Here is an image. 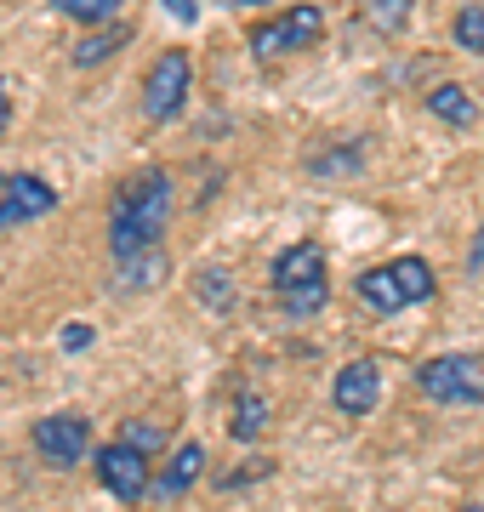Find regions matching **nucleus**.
Masks as SVG:
<instances>
[{"label": "nucleus", "mask_w": 484, "mask_h": 512, "mask_svg": "<svg viewBox=\"0 0 484 512\" xmlns=\"http://www.w3.org/2000/svg\"><path fill=\"white\" fill-rule=\"evenodd\" d=\"M171 171L149 165L120 183L109 205V251H114V268L126 262H143V256H160V239H166V222H171Z\"/></svg>", "instance_id": "nucleus-1"}, {"label": "nucleus", "mask_w": 484, "mask_h": 512, "mask_svg": "<svg viewBox=\"0 0 484 512\" xmlns=\"http://www.w3.org/2000/svg\"><path fill=\"white\" fill-rule=\"evenodd\" d=\"M268 285H274V302H280L291 319H314L331 302V268H325V251L319 245H285L268 268Z\"/></svg>", "instance_id": "nucleus-2"}, {"label": "nucleus", "mask_w": 484, "mask_h": 512, "mask_svg": "<svg viewBox=\"0 0 484 512\" xmlns=\"http://www.w3.org/2000/svg\"><path fill=\"white\" fill-rule=\"evenodd\" d=\"M439 291V279L422 256H393L382 268H365L354 279V296L365 302L371 313H405V308H422L428 296Z\"/></svg>", "instance_id": "nucleus-3"}, {"label": "nucleus", "mask_w": 484, "mask_h": 512, "mask_svg": "<svg viewBox=\"0 0 484 512\" xmlns=\"http://www.w3.org/2000/svg\"><path fill=\"white\" fill-rule=\"evenodd\" d=\"M416 387H422V399L445 404V410H473V404H484V365L473 353H439L416 370Z\"/></svg>", "instance_id": "nucleus-4"}, {"label": "nucleus", "mask_w": 484, "mask_h": 512, "mask_svg": "<svg viewBox=\"0 0 484 512\" xmlns=\"http://www.w3.org/2000/svg\"><path fill=\"white\" fill-rule=\"evenodd\" d=\"M319 35H325V12H319V6H291V12H280V18H262L257 29L245 35V46H251L257 63H274V57H291V52L319 46Z\"/></svg>", "instance_id": "nucleus-5"}, {"label": "nucleus", "mask_w": 484, "mask_h": 512, "mask_svg": "<svg viewBox=\"0 0 484 512\" xmlns=\"http://www.w3.org/2000/svg\"><path fill=\"white\" fill-rule=\"evenodd\" d=\"M92 467H97V484H103L120 507H137V501L154 490L149 456H143L137 444H126V439H114V444H103V450H92Z\"/></svg>", "instance_id": "nucleus-6"}, {"label": "nucleus", "mask_w": 484, "mask_h": 512, "mask_svg": "<svg viewBox=\"0 0 484 512\" xmlns=\"http://www.w3.org/2000/svg\"><path fill=\"white\" fill-rule=\"evenodd\" d=\"M188 86H194V57L188 52H160L154 69H149V80H143V114H149L154 126L177 120L183 103H188Z\"/></svg>", "instance_id": "nucleus-7"}, {"label": "nucleus", "mask_w": 484, "mask_h": 512, "mask_svg": "<svg viewBox=\"0 0 484 512\" xmlns=\"http://www.w3.org/2000/svg\"><path fill=\"white\" fill-rule=\"evenodd\" d=\"M57 211V188L35 171H0V234Z\"/></svg>", "instance_id": "nucleus-8"}, {"label": "nucleus", "mask_w": 484, "mask_h": 512, "mask_svg": "<svg viewBox=\"0 0 484 512\" xmlns=\"http://www.w3.org/2000/svg\"><path fill=\"white\" fill-rule=\"evenodd\" d=\"M35 450L52 467H80V456H92V421L86 416H40L35 421Z\"/></svg>", "instance_id": "nucleus-9"}, {"label": "nucleus", "mask_w": 484, "mask_h": 512, "mask_svg": "<svg viewBox=\"0 0 484 512\" xmlns=\"http://www.w3.org/2000/svg\"><path fill=\"white\" fill-rule=\"evenodd\" d=\"M331 399L342 416H371L376 404H382V370H376V359H348V365L336 370L331 382Z\"/></svg>", "instance_id": "nucleus-10"}, {"label": "nucleus", "mask_w": 484, "mask_h": 512, "mask_svg": "<svg viewBox=\"0 0 484 512\" xmlns=\"http://www.w3.org/2000/svg\"><path fill=\"white\" fill-rule=\"evenodd\" d=\"M200 473H205V450H200V444H177L171 467H166V473H154V490L149 495H160V501H183V495L200 484Z\"/></svg>", "instance_id": "nucleus-11"}, {"label": "nucleus", "mask_w": 484, "mask_h": 512, "mask_svg": "<svg viewBox=\"0 0 484 512\" xmlns=\"http://www.w3.org/2000/svg\"><path fill=\"white\" fill-rule=\"evenodd\" d=\"M428 109L445 120V126H456V131H467L473 120H479V109H473V97L456 86V80H445V86H433L428 92Z\"/></svg>", "instance_id": "nucleus-12"}, {"label": "nucleus", "mask_w": 484, "mask_h": 512, "mask_svg": "<svg viewBox=\"0 0 484 512\" xmlns=\"http://www.w3.org/2000/svg\"><path fill=\"white\" fill-rule=\"evenodd\" d=\"M262 427H268V399L257 387H240L234 393V439L251 444V439H262Z\"/></svg>", "instance_id": "nucleus-13"}, {"label": "nucleus", "mask_w": 484, "mask_h": 512, "mask_svg": "<svg viewBox=\"0 0 484 512\" xmlns=\"http://www.w3.org/2000/svg\"><path fill=\"white\" fill-rule=\"evenodd\" d=\"M52 12L75 18L80 29H103V23H120L126 0H52Z\"/></svg>", "instance_id": "nucleus-14"}, {"label": "nucleus", "mask_w": 484, "mask_h": 512, "mask_svg": "<svg viewBox=\"0 0 484 512\" xmlns=\"http://www.w3.org/2000/svg\"><path fill=\"white\" fill-rule=\"evenodd\" d=\"M126 40H131V23L126 18L103 23V35H92V40H80V46H75V63H80V69H97V63H103V57H114Z\"/></svg>", "instance_id": "nucleus-15"}, {"label": "nucleus", "mask_w": 484, "mask_h": 512, "mask_svg": "<svg viewBox=\"0 0 484 512\" xmlns=\"http://www.w3.org/2000/svg\"><path fill=\"white\" fill-rule=\"evenodd\" d=\"M194 296H200V308L211 313H234V279L223 268H200L194 274Z\"/></svg>", "instance_id": "nucleus-16"}, {"label": "nucleus", "mask_w": 484, "mask_h": 512, "mask_svg": "<svg viewBox=\"0 0 484 512\" xmlns=\"http://www.w3.org/2000/svg\"><path fill=\"white\" fill-rule=\"evenodd\" d=\"M359 148H331V160H308V177H348V171H359Z\"/></svg>", "instance_id": "nucleus-17"}, {"label": "nucleus", "mask_w": 484, "mask_h": 512, "mask_svg": "<svg viewBox=\"0 0 484 512\" xmlns=\"http://www.w3.org/2000/svg\"><path fill=\"white\" fill-rule=\"evenodd\" d=\"M365 12H371V23L382 29V35H399V29H405V12H410V0H371Z\"/></svg>", "instance_id": "nucleus-18"}, {"label": "nucleus", "mask_w": 484, "mask_h": 512, "mask_svg": "<svg viewBox=\"0 0 484 512\" xmlns=\"http://www.w3.org/2000/svg\"><path fill=\"white\" fill-rule=\"evenodd\" d=\"M456 40L467 52H484V6H462L456 12Z\"/></svg>", "instance_id": "nucleus-19"}, {"label": "nucleus", "mask_w": 484, "mask_h": 512, "mask_svg": "<svg viewBox=\"0 0 484 512\" xmlns=\"http://www.w3.org/2000/svg\"><path fill=\"white\" fill-rule=\"evenodd\" d=\"M120 439H126V444H137V450L149 456V450H160V444H166V433H160L154 421H126V427H120Z\"/></svg>", "instance_id": "nucleus-20"}, {"label": "nucleus", "mask_w": 484, "mask_h": 512, "mask_svg": "<svg viewBox=\"0 0 484 512\" xmlns=\"http://www.w3.org/2000/svg\"><path fill=\"white\" fill-rule=\"evenodd\" d=\"M274 473V461H245V467H234V478H228L223 490H240V484H257V478Z\"/></svg>", "instance_id": "nucleus-21"}, {"label": "nucleus", "mask_w": 484, "mask_h": 512, "mask_svg": "<svg viewBox=\"0 0 484 512\" xmlns=\"http://www.w3.org/2000/svg\"><path fill=\"white\" fill-rule=\"evenodd\" d=\"M160 6H166L177 23H200V6H194V0H160Z\"/></svg>", "instance_id": "nucleus-22"}, {"label": "nucleus", "mask_w": 484, "mask_h": 512, "mask_svg": "<svg viewBox=\"0 0 484 512\" xmlns=\"http://www.w3.org/2000/svg\"><path fill=\"white\" fill-rule=\"evenodd\" d=\"M63 348H69V353L92 348V325H69V330H63Z\"/></svg>", "instance_id": "nucleus-23"}, {"label": "nucleus", "mask_w": 484, "mask_h": 512, "mask_svg": "<svg viewBox=\"0 0 484 512\" xmlns=\"http://www.w3.org/2000/svg\"><path fill=\"white\" fill-rule=\"evenodd\" d=\"M6 126H12V92H6V80H0V137H6Z\"/></svg>", "instance_id": "nucleus-24"}, {"label": "nucleus", "mask_w": 484, "mask_h": 512, "mask_svg": "<svg viewBox=\"0 0 484 512\" xmlns=\"http://www.w3.org/2000/svg\"><path fill=\"white\" fill-rule=\"evenodd\" d=\"M467 268H473V274H479V268H484V228H479V234H473V251H467Z\"/></svg>", "instance_id": "nucleus-25"}, {"label": "nucleus", "mask_w": 484, "mask_h": 512, "mask_svg": "<svg viewBox=\"0 0 484 512\" xmlns=\"http://www.w3.org/2000/svg\"><path fill=\"white\" fill-rule=\"evenodd\" d=\"M462 512H484V507H462Z\"/></svg>", "instance_id": "nucleus-26"}]
</instances>
